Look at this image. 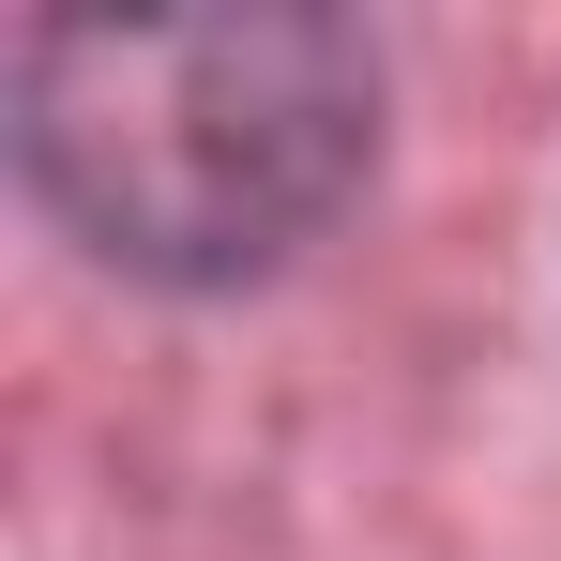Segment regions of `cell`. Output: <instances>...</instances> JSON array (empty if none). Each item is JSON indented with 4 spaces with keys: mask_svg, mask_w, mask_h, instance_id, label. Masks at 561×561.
<instances>
[{
    "mask_svg": "<svg viewBox=\"0 0 561 561\" xmlns=\"http://www.w3.org/2000/svg\"><path fill=\"white\" fill-rule=\"evenodd\" d=\"M31 197L152 288L304 259L379 152V61L334 15H46L15 46Z\"/></svg>",
    "mask_w": 561,
    "mask_h": 561,
    "instance_id": "cell-1",
    "label": "cell"
}]
</instances>
